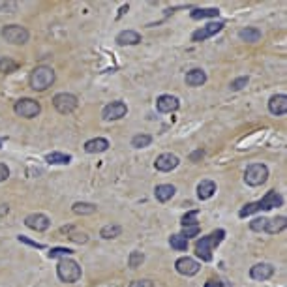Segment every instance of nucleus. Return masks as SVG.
Returning a JSON list of instances; mask_svg holds the SVG:
<instances>
[{
  "label": "nucleus",
  "instance_id": "obj_1",
  "mask_svg": "<svg viewBox=\"0 0 287 287\" xmlns=\"http://www.w3.org/2000/svg\"><path fill=\"white\" fill-rule=\"evenodd\" d=\"M226 239V231L224 229H216L210 235L206 237H201V239L195 242V253L201 261H212V250L216 246H220Z\"/></svg>",
  "mask_w": 287,
  "mask_h": 287
},
{
  "label": "nucleus",
  "instance_id": "obj_2",
  "mask_svg": "<svg viewBox=\"0 0 287 287\" xmlns=\"http://www.w3.org/2000/svg\"><path fill=\"white\" fill-rule=\"evenodd\" d=\"M282 205H284V197H282L276 190H270V191H266V195H265L261 201L244 205V206L240 208L239 216L240 218H246V216L253 214V212H261V210L266 212V210H272V208L282 206Z\"/></svg>",
  "mask_w": 287,
  "mask_h": 287
},
{
  "label": "nucleus",
  "instance_id": "obj_3",
  "mask_svg": "<svg viewBox=\"0 0 287 287\" xmlns=\"http://www.w3.org/2000/svg\"><path fill=\"white\" fill-rule=\"evenodd\" d=\"M55 79H57V75H55V70H53V68H49V66H38V68H34V70L30 72L28 83H30V88H32V90L43 92V90H47L49 86L55 83Z\"/></svg>",
  "mask_w": 287,
  "mask_h": 287
},
{
  "label": "nucleus",
  "instance_id": "obj_4",
  "mask_svg": "<svg viewBox=\"0 0 287 287\" xmlns=\"http://www.w3.org/2000/svg\"><path fill=\"white\" fill-rule=\"evenodd\" d=\"M57 274L64 284H73V282H77L81 278L83 272H81V266H79L77 261H73L70 257H64L57 265Z\"/></svg>",
  "mask_w": 287,
  "mask_h": 287
},
{
  "label": "nucleus",
  "instance_id": "obj_5",
  "mask_svg": "<svg viewBox=\"0 0 287 287\" xmlns=\"http://www.w3.org/2000/svg\"><path fill=\"white\" fill-rule=\"evenodd\" d=\"M268 179V167L265 164H250L244 173V182L248 186H263Z\"/></svg>",
  "mask_w": 287,
  "mask_h": 287
},
{
  "label": "nucleus",
  "instance_id": "obj_6",
  "mask_svg": "<svg viewBox=\"0 0 287 287\" xmlns=\"http://www.w3.org/2000/svg\"><path fill=\"white\" fill-rule=\"evenodd\" d=\"M13 111H15L17 117H23V119H34V117L40 115L41 105H40V102L32 100V98H21V100L15 102Z\"/></svg>",
  "mask_w": 287,
  "mask_h": 287
},
{
  "label": "nucleus",
  "instance_id": "obj_7",
  "mask_svg": "<svg viewBox=\"0 0 287 287\" xmlns=\"http://www.w3.org/2000/svg\"><path fill=\"white\" fill-rule=\"evenodd\" d=\"M28 30L21 26V24H6L2 28V38L8 41V43H13V45H23L28 41Z\"/></svg>",
  "mask_w": 287,
  "mask_h": 287
},
{
  "label": "nucleus",
  "instance_id": "obj_8",
  "mask_svg": "<svg viewBox=\"0 0 287 287\" xmlns=\"http://www.w3.org/2000/svg\"><path fill=\"white\" fill-rule=\"evenodd\" d=\"M53 105L59 111L60 115H70L73 113L77 105H79V100L75 94H70V92H60L53 98Z\"/></svg>",
  "mask_w": 287,
  "mask_h": 287
},
{
  "label": "nucleus",
  "instance_id": "obj_9",
  "mask_svg": "<svg viewBox=\"0 0 287 287\" xmlns=\"http://www.w3.org/2000/svg\"><path fill=\"white\" fill-rule=\"evenodd\" d=\"M226 24L220 23V21H216V23H208L201 26L199 30H195L193 34H191V41H195V43H199V41H205V40H208V38L216 36L222 28H224Z\"/></svg>",
  "mask_w": 287,
  "mask_h": 287
},
{
  "label": "nucleus",
  "instance_id": "obj_10",
  "mask_svg": "<svg viewBox=\"0 0 287 287\" xmlns=\"http://www.w3.org/2000/svg\"><path fill=\"white\" fill-rule=\"evenodd\" d=\"M180 164L179 156L177 154H171V152H164V154H160L156 158L154 162V167L158 171H162V173H169V171H173V169H177Z\"/></svg>",
  "mask_w": 287,
  "mask_h": 287
},
{
  "label": "nucleus",
  "instance_id": "obj_11",
  "mask_svg": "<svg viewBox=\"0 0 287 287\" xmlns=\"http://www.w3.org/2000/svg\"><path fill=\"white\" fill-rule=\"evenodd\" d=\"M126 113H128V107L124 102H111L109 105L103 107L102 117L103 120H120L122 117H126Z\"/></svg>",
  "mask_w": 287,
  "mask_h": 287
},
{
  "label": "nucleus",
  "instance_id": "obj_12",
  "mask_svg": "<svg viewBox=\"0 0 287 287\" xmlns=\"http://www.w3.org/2000/svg\"><path fill=\"white\" fill-rule=\"evenodd\" d=\"M24 226L28 229H32V231H38V233H41V231H47L49 226H51V220H49L45 214H28L24 218Z\"/></svg>",
  "mask_w": 287,
  "mask_h": 287
},
{
  "label": "nucleus",
  "instance_id": "obj_13",
  "mask_svg": "<svg viewBox=\"0 0 287 287\" xmlns=\"http://www.w3.org/2000/svg\"><path fill=\"white\" fill-rule=\"evenodd\" d=\"M274 272H276V268L270 263H257L250 268L251 280H255V282H265V280L272 278Z\"/></svg>",
  "mask_w": 287,
  "mask_h": 287
},
{
  "label": "nucleus",
  "instance_id": "obj_14",
  "mask_svg": "<svg viewBox=\"0 0 287 287\" xmlns=\"http://www.w3.org/2000/svg\"><path fill=\"white\" fill-rule=\"evenodd\" d=\"M175 268H177V272L182 276H195L199 272L201 265L197 263L195 259H191V257H180L179 261L175 263Z\"/></svg>",
  "mask_w": 287,
  "mask_h": 287
},
{
  "label": "nucleus",
  "instance_id": "obj_15",
  "mask_svg": "<svg viewBox=\"0 0 287 287\" xmlns=\"http://www.w3.org/2000/svg\"><path fill=\"white\" fill-rule=\"evenodd\" d=\"M179 107H180V102L177 96L162 94L156 100V109H158L160 113H175Z\"/></svg>",
  "mask_w": 287,
  "mask_h": 287
},
{
  "label": "nucleus",
  "instance_id": "obj_16",
  "mask_svg": "<svg viewBox=\"0 0 287 287\" xmlns=\"http://www.w3.org/2000/svg\"><path fill=\"white\" fill-rule=\"evenodd\" d=\"M268 111L280 117V115H286L287 113V96L286 94H274L268 100Z\"/></svg>",
  "mask_w": 287,
  "mask_h": 287
},
{
  "label": "nucleus",
  "instance_id": "obj_17",
  "mask_svg": "<svg viewBox=\"0 0 287 287\" xmlns=\"http://www.w3.org/2000/svg\"><path fill=\"white\" fill-rule=\"evenodd\" d=\"M109 148V141L103 139V137H96V139H90L84 143V150L88 154H102Z\"/></svg>",
  "mask_w": 287,
  "mask_h": 287
},
{
  "label": "nucleus",
  "instance_id": "obj_18",
  "mask_svg": "<svg viewBox=\"0 0 287 287\" xmlns=\"http://www.w3.org/2000/svg\"><path fill=\"white\" fill-rule=\"evenodd\" d=\"M117 43L122 47L124 45H137V43H141V34L135 30H122L117 36Z\"/></svg>",
  "mask_w": 287,
  "mask_h": 287
},
{
  "label": "nucleus",
  "instance_id": "obj_19",
  "mask_svg": "<svg viewBox=\"0 0 287 287\" xmlns=\"http://www.w3.org/2000/svg\"><path fill=\"white\" fill-rule=\"evenodd\" d=\"M214 193H216V182H212V180H201V182L197 184V197H199L201 201L210 199Z\"/></svg>",
  "mask_w": 287,
  "mask_h": 287
},
{
  "label": "nucleus",
  "instance_id": "obj_20",
  "mask_svg": "<svg viewBox=\"0 0 287 287\" xmlns=\"http://www.w3.org/2000/svg\"><path fill=\"white\" fill-rule=\"evenodd\" d=\"M175 193H177V188H175L173 184H160V186H156V190H154L156 199H158L160 203H167Z\"/></svg>",
  "mask_w": 287,
  "mask_h": 287
},
{
  "label": "nucleus",
  "instance_id": "obj_21",
  "mask_svg": "<svg viewBox=\"0 0 287 287\" xmlns=\"http://www.w3.org/2000/svg\"><path fill=\"white\" fill-rule=\"evenodd\" d=\"M206 83V73L199 68H193L186 73V84L188 86H201V84Z\"/></svg>",
  "mask_w": 287,
  "mask_h": 287
},
{
  "label": "nucleus",
  "instance_id": "obj_22",
  "mask_svg": "<svg viewBox=\"0 0 287 287\" xmlns=\"http://www.w3.org/2000/svg\"><path fill=\"white\" fill-rule=\"evenodd\" d=\"M239 38L242 41H248V43H255L261 40V30L255 28V26H246L239 32Z\"/></svg>",
  "mask_w": 287,
  "mask_h": 287
},
{
  "label": "nucleus",
  "instance_id": "obj_23",
  "mask_svg": "<svg viewBox=\"0 0 287 287\" xmlns=\"http://www.w3.org/2000/svg\"><path fill=\"white\" fill-rule=\"evenodd\" d=\"M286 226H287L286 216H278V218H274V220H268V222H266V229H265V233H268V235H276V233L284 231Z\"/></svg>",
  "mask_w": 287,
  "mask_h": 287
},
{
  "label": "nucleus",
  "instance_id": "obj_24",
  "mask_svg": "<svg viewBox=\"0 0 287 287\" xmlns=\"http://www.w3.org/2000/svg\"><path fill=\"white\" fill-rule=\"evenodd\" d=\"M220 15V10L218 8H197V10H191L190 17L191 19H210V17H218Z\"/></svg>",
  "mask_w": 287,
  "mask_h": 287
},
{
  "label": "nucleus",
  "instance_id": "obj_25",
  "mask_svg": "<svg viewBox=\"0 0 287 287\" xmlns=\"http://www.w3.org/2000/svg\"><path fill=\"white\" fill-rule=\"evenodd\" d=\"M120 233H122V227L120 226H117V224H109V226H105V227H102V231H100V237L102 239H117V237H120Z\"/></svg>",
  "mask_w": 287,
  "mask_h": 287
},
{
  "label": "nucleus",
  "instance_id": "obj_26",
  "mask_svg": "<svg viewBox=\"0 0 287 287\" xmlns=\"http://www.w3.org/2000/svg\"><path fill=\"white\" fill-rule=\"evenodd\" d=\"M72 210L75 212V214H79V216H88V214H94V212H96V205L79 201V203H73Z\"/></svg>",
  "mask_w": 287,
  "mask_h": 287
},
{
  "label": "nucleus",
  "instance_id": "obj_27",
  "mask_svg": "<svg viewBox=\"0 0 287 287\" xmlns=\"http://www.w3.org/2000/svg\"><path fill=\"white\" fill-rule=\"evenodd\" d=\"M49 164H55V165H66L72 162V156L70 154H62V152H51V154L45 156Z\"/></svg>",
  "mask_w": 287,
  "mask_h": 287
},
{
  "label": "nucleus",
  "instance_id": "obj_28",
  "mask_svg": "<svg viewBox=\"0 0 287 287\" xmlns=\"http://www.w3.org/2000/svg\"><path fill=\"white\" fill-rule=\"evenodd\" d=\"M169 244H171L173 250H177V251L188 250V240L184 239V237H180V235H171V237H169Z\"/></svg>",
  "mask_w": 287,
  "mask_h": 287
},
{
  "label": "nucleus",
  "instance_id": "obj_29",
  "mask_svg": "<svg viewBox=\"0 0 287 287\" xmlns=\"http://www.w3.org/2000/svg\"><path fill=\"white\" fill-rule=\"evenodd\" d=\"M152 143V137L148 133H139V135H133L132 137V146L133 148H144Z\"/></svg>",
  "mask_w": 287,
  "mask_h": 287
},
{
  "label": "nucleus",
  "instance_id": "obj_30",
  "mask_svg": "<svg viewBox=\"0 0 287 287\" xmlns=\"http://www.w3.org/2000/svg\"><path fill=\"white\" fill-rule=\"evenodd\" d=\"M19 68V62L8 59V57H0V72L2 73H13Z\"/></svg>",
  "mask_w": 287,
  "mask_h": 287
},
{
  "label": "nucleus",
  "instance_id": "obj_31",
  "mask_svg": "<svg viewBox=\"0 0 287 287\" xmlns=\"http://www.w3.org/2000/svg\"><path fill=\"white\" fill-rule=\"evenodd\" d=\"M197 216H199V210H190V212H186V214L182 216V220H180L182 227H191V226H199V224H197Z\"/></svg>",
  "mask_w": 287,
  "mask_h": 287
},
{
  "label": "nucleus",
  "instance_id": "obj_32",
  "mask_svg": "<svg viewBox=\"0 0 287 287\" xmlns=\"http://www.w3.org/2000/svg\"><path fill=\"white\" fill-rule=\"evenodd\" d=\"M144 263V253L143 251H132L130 253V259H128V265L132 266V268H137V266H141Z\"/></svg>",
  "mask_w": 287,
  "mask_h": 287
},
{
  "label": "nucleus",
  "instance_id": "obj_33",
  "mask_svg": "<svg viewBox=\"0 0 287 287\" xmlns=\"http://www.w3.org/2000/svg\"><path fill=\"white\" fill-rule=\"evenodd\" d=\"M266 222H268V218H255V220H251L250 222V229L251 231H255V233H261L266 229Z\"/></svg>",
  "mask_w": 287,
  "mask_h": 287
},
{
  "label": "nucleus",
  "instance_id": "obj_34",
  "mask_svg": "<svg viewBox=\"0 0 287 287\" xmlns=\"http://www.w3.org/2000/svg\"><path fill=\"white\" fill-rule=\"evenodd\" d=\"M72 253L73 250H70V248H51L49 250V257L51 259H55V257H62L64 259V257H70Z\"/></svg>",
  "mask_w": 287,
  "mask_h": 287
},
{
  "label": "nucleus",
  "instance_id": "obj_35",
  "mask_svg": "<svg viewBox=\"0 0 287 287\" xmlns=\"http://www.w3.org/2000/svg\"><path fill=\"white\" fill-rule=\"evenodd\" d=\"M199 231H201V227H199V226H191V227H182V233H180V237H184V239L188 240L190 237H197V235H199Z\"/></svg>",
  "mask_w": 287,
  "mask_h": 287
},
{
  "label": "nucleus",
  "instance_id": "obj_36",
  "mask_svg": "<svg viewBox=\"0 0 287 287\" xmlns=\"http://www.w3.org/2000/svg\"><path fill=\"white\" fill-rule=\"evenodd\" d=\"M246 84H248V77H239V79H235V81L231 83V86H229V88L237 92V90H242Z\"/></svg>",
  "mask_w": 287,
  "mask_h": 287
},
{
  "label": "nucleus",
  "instance_id": "obj_37",
  "mask_svg": "<svg viewBox=\"0 0 287 287\" xmlns=\"http://www.w3.org/2000/svg\"><path fill=\"white\" fill-rule=\"evenodd\" d=\"M70 240L77 242V244H84V242L88 240V237H86L84 233H72V235H70Z\"/></svg>",
  "mask_w": 287,
  "mask_h": 287
},
{
  "label": "nucleus",
  "instance_id": "obj_38",
  "mask_svg": "<svg viewBox=\"0 0 287 287\" xmlns=\"http://www.w3.org/2000/svg\"><path fill=\"white\" fill-rule=\"evenodd\" d=\"M130 287H154V284L150 280H135L130 284Z\"/></svg>",
  "mask_w": 287,
  "mask_h": 287
},
{
  "label": "nucleus",
  "instance_id": "obj_39",
  "mask_svg": "<svg viewBox=\"0 0 287 287\" xmlns=\"http://www.w3.org/2000/svg\"><path fill=\"white\" fill-rule=\"evenodd\" d=\"M10 177V169L6 164H0V182H4V180H8Z\"/></svg>",
  "mask_w": 287,
  "mask_h": 287
},
{
  "label": "nucleus",
  "instance_id": "obj_40",
  "mask_svg": "<svg viewBox=\"0 0 287 287\" xmlns=\"http://www.w3.org/2000/svg\"><path fill=\"white\" fill-rule=\"evenodd\" d=\"M203 287H224V282H222V280H218V278H210V280H206V282H205Z\"/></svg>",
  "mask_w": 287,
  "mask_h": 287
},
{
  "label": "nucleus",
  "instance_id": "obj_41",
  "mask_svg": "<svg viewBox=\"0 0 287 287\" xmlns=\"http://www.w3.org/2000/svg\"><path fill=\"white\" fill-rule=\"evenodd\" d=\"M17 239H19V242H26V244H30V246H34V248H40V250L43 248V244H38V242H32V240H28L26 237H23V235H21V237H17Z\"/></svg>",
  "mask_w": 287,
  "mask_h": 287
},
{
  "label": "nucleus",
  "instance_id": "obj_42",
  "mask_svg": "<svg viewBox=\"0 0 287 287\" xmlns=\"http://www.w3.org/2000/svg\"><path fill=\"white\" fill-rule=\"evenodd\" d=\"M15 8H17L15 2H0V10H13L15 12Z\"/></svg>",
  "mask_w": 287,
  "mask_h": 287
},
{
  "label": "nucleus",
  "instance_id": "obj_43",
  "mask_svg": "<svg viewBox=\"0 0 287 287\" xmlns=\"http://www.w3.org/2000/svg\"><path fill=\"white\" fill-rule=\"evenodd\" d=\"M203 156H205L203 150H195V152L190 156V160H191V162H195V160H199V158H203Z\"/></svg>",
  "mask_w": 287,
  "mask_h": 287
},
{
  "label": "nucleus",
  "instance_id": "obj_44",
  "mask_svg": "<svg viewBox=\"0 0 287 287\" xmlns=\"http://www.w3.org/2000/svg\"><path fill=\"white\" fill-rule=\"evenodd\" d=\"M0 146H2V139H0Z\"/></svg>",
  "mask_w": 287,
  "mask_h": 287
}]
</instances>
